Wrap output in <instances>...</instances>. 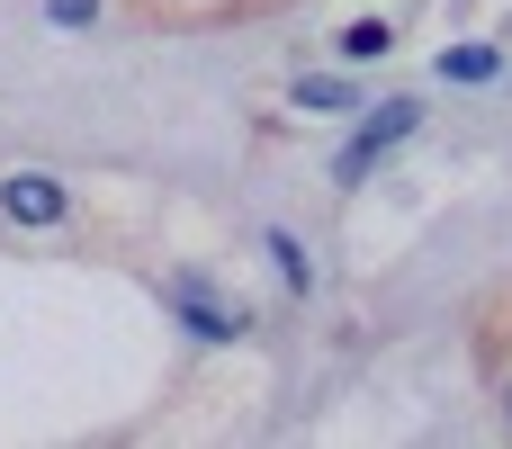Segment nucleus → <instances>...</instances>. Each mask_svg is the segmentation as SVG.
Masks as SVG:
<instances>
[{"label": "nucleus", "instance_id": "5", "mask_svg": "<svg viewBox=\"0 0 512 449\" xmlns=\"http://www.w3.org/2000/svg\"><path fill=\"white\" fill-rule=\"evenodd\" d=\"M495 72H504L495 45H450V54H441V81H495Z\"/></svg>", "mask_w": 512, "mask_h": 449}, {"label": "nucleus", "instance_id": "8", "mask_svg": "<svg viewBox=\"0 0 512 449\" xmlns=\"http://www.w3.org/2000/svg\"><path fill=\"white\" fill-rule=\"evenodd\" d=\"M99 9H108V0H45V18H54V27H90Z\"/></svg>", "mask_w": 512, "mask_h": 449}, {"label": "nucleus", "instance_id": "9", "mask_svg": "<svg viewBox=\"0 0 512 449\" xmlns=\"http://www.w3.org/2000/svg\"><path fill=\"white\" fill-rule=\"evenodd\" d=\"M504 423H512V396H504Z\"/></svg>", "mask_w": 512, "mask_h": 449}, {"label": "nucleus", "instance_id": "4", "mask_svg": "<svg viewBox=\"0 0 512 449\" xmlns=\"http://www.w3.org/2000/svg\"><path fill=\"white\" fill-rule=\"evenodd\" d=\"M333 45H342V63H369V54H387V45H396V27H387V18H351Z\"/></svg>", "mask_w": 512, "mask_h": 449}, {"label": "nucleus", "instance_id": "3", "mask_svg": "<svg viewBox=\"0 0 512 449\" xmlns=\"http://www.w3.org/2000/svg\"><path fill=\"white\" fill-rule=\"evenodd\" d=\"M0 216H9V225H63V216H72V189H63L54 171H9V180H0Z\"/></svg>", "mask_w": 512, "mask_h": 449}, {"label": "nucleus", "instance_id": "7", "mask_svg": "<svg viewBox=\"0 0 512 449\" xmlns=\"http://www.w3.org/2000/svg\"><path fill=\"white\" fill-rule=\"evenodd\" d=\"M270 261H279V279H288V288H315V261H306V243H297L288 225H270Z\"/></svg>", "mask_w": 512, "mask_h": 449}, {"label": "nucleus", "instance_id": "2", "mask_svg": "<svg viewBox=\"0 0 512 449\" xmlns=\"http://www.w3.org/2000/svg\"><path fill=\"white\" fill-rule=\"evenodd\" d=\"M414 126H423V99H387L378 117H360V126H351V144L333 153V189H360V180H369V171H378Z\"/></svg>", "mask_w": 512, "mask_h": 449}, {"label": "nucleus", "instance_id": "6", "mask_svg": "<svg viewBox=\"0 0 512 449\" xmlns=\"http://www.w3.org/2000/svg\"><path fill=\"white\" fill-rule=\"evenodd\" d=\"M297 108H324V117H351V108H360V90H351V81H333V72H315V81H297Z\"/></svg>", "mask_w": 512, "mask_h": 449}, {"label": "nucleus", "instance_id": "1", "mask_svg": "<svg viewBox=\"0 0 512 449\" xmlns=\"http://www.w3.org/2000/svg\"><path fill=\"white\" fill-rule=\"evenodd\" d=\"M162 306H171L198 342H243V333H252V306H243V297H225L207 270H171V279H162Z\"/></svg>", "mask_w": 512, "mask_h": 449}]
</instances>
